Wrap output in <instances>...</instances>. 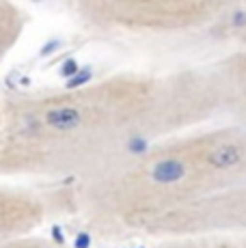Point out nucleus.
Wrapping results in <instances>:
<instances>
[{
  "instance_id": "nucleus-1",
  "label": "nucleus",
  "mask_w": 246,
  "mask_h": 248,
  "mask_svg": "<svg viewBox=\"0 0 246 248\" xmlns=\"http://www.w3.org/2000/svg\"><path fill=\"white\" fill-rule=\"evenodd\" d=\"M220 121L205 67L117 71L65 89L0 97V179L76 186L162 138Z\"/></svg>"
},
{
  "instance_id": "nucleus-2",
  "label": "nucleus",
  "mask_w": 246,
  "mask_h": 248,
  "mask_svg": "<svg viewBox=\"0 0 246 248\" xmlns=\"http://www.w3.org/2000/svg\"><path fill=\"white\" fill-rule=\"evenodd\" d=\"M246 186V127L214 121L145 147L102 177L61 186L52 212L102 240L149 237L164 218Z\"/></svg>"
},
{
  "instance_id": "nucleus-3",
  "label": "nucleus",
  "mask_w": 246,
  "mask_h": 248,
  "mask_svg": "<svg viewBox=\"0 0 246 248\" xmlns=\"http://www.w3.org/2000/svg\"><path fill=\"white\" fill-rule=\"evenodd\" d=\"M67 9L82 26L106 35H184L199 31H225L238 4L158 0V2H117L80 0Z\"/></svg>"
},
{
  "instance_id": "nucleus-4",
  "label": "nucleus",
  "mask_w": 246,
  "mask_h": 248,
  "mask_svg": "<svg viewBox=\"0 0 246 248\" xmlns=\"http://www.w3.org/2000/svg\"><path fill=\"white\" fill-rule=\"evenodd\" d=\"M216 231H246V186L164 218L151 229L147 240L160 242Z\"/></svg>"
},
{
  "instance_id": "nucleus-5",
  "label": "nucleus",
  "mask_w": 246,
  "mask_h": 248,
  "mask_svg": "<svg viewBox=\"0 0 246 248\" xmlns=\"http://www.w3.org/2000/svg\"><path fill=\"white\" fill-rule=\"evenodd\" d=\"M50 216L54 212L48 192L0 179V242L35 233Z\"/></svg>"
},
{
  "instance_id": "nucleus-6",
  "label": "nucleus",
  "mask_w": 246,
  "mask_h": 248,
  "mask_svg": "<svg viewBox=\"0 0 246 248\" xmlns=\"http://www.w3.org/2000/svg\"><path fill=\"white\" fill-rule=\"evenodd\" d=\"M220 104V121L246 127V44L207 65Z\"/></svg>"
},
{
  "instance_id": "nucleus-7",
  "label": "nucleus",
  "mask_w": 246,
  "mask_h": 248,
  "mask_svg": "<svg viewBox=\"0 0 246 248\" xmlns=\"http://www.w3.org/2000/svg\"><path fill=\"white\" fill-rule=\"evenodd\" d=\"M28 24H31V16L22 4L0 0V67L20 44Z\"/></svg>"
},
{
  "instance_id": "nucleus-8",
  "label": "nucleus",
  "mask_w": 246,
  "mask_h": 248,
  "mask_svg": "<svg viewBox=\"0 0 246 248\" xmlns=\"http://www.w3.org/2000/svg\"><path fill=\"white\" fill-rule=\"evenodd\" d=\"M149 248H246V231H216L154 242Z\"/></svg>"
},
{
  "instance_id": "nucleus-9",
  "label": "nucleus",
  "mask_w": 246,
  "mask_h": 248,
  "mask_svg": "<svg viewBox=\"0 0 246 248\" xmlns=\"http://www.w3.org/2000/svg\"><path fill=\"white\" fill-rule=\"evenodd\" d=\"M0 248H72L67 244L52 240L46 235H37V233H26L20 237H11V240L0 242Z\"/></svg>"
}]
</instances>
